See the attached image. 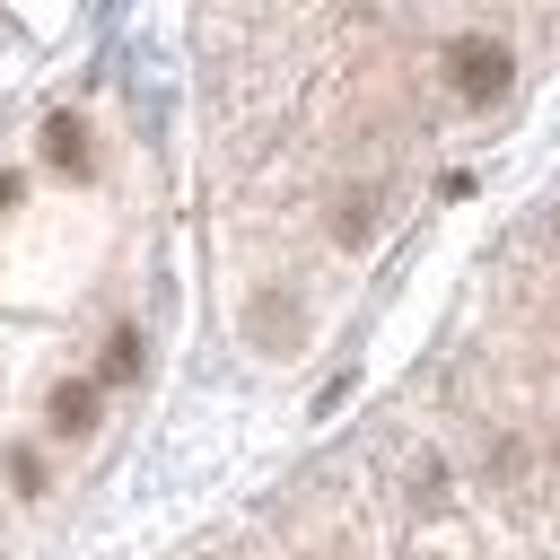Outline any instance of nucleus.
I'll use <instances>...</instances> for the list:
<instances>
[{"mask_svg": "<svg viewBox=\"0 0 560 560\" xmlns=\"http://www.w3.org/2000/svg\"><path fill=\"white\" fill-rule=\"evenodd\" d=\"M446 88H455L464 105H499V96L516 88V52H508L499 35H455V44H446Z\"/></svg>", "mask_w": 560, "mask_h": 560, "instance_id": "f257e3e1", "label": "nucleus"}, {"mask_svg": "<svg viewBox=\"0 0 560 560\" xmlns=\"http://www.w3.org/2000/svg\"><path fill=\"white\" fill-rule=\"evenodd\" d=\"M376 219H385V192H376V184H350V192L332 201V236H341V245H368Z\"/></svg>", "mask_w": 560, "mask_h": 560, "instance_id": "f03ea898", "label": "nucleus"}, {"mask_svg": "<svg viewBox=\"0 0 560 560\" xmlns=\"http://www.w3.org/2000/svg\"><path fill=\"white\" fill-rule=\"evenodd\" d=\"M44 158H52L61 175H88V131H79V114H52V122H44Z\"/></svg>", "mask_w": 560, "mask_h": 560, "instance_id": "7ed1b4c3", "label": "nucleus"}, {"mask_svg": "<svg viewBox=\"0 0 560 560\" xmlns=\"http://www.w3.org/2000/svg\"><path fill=\"white\" fill-rule=\"evenodd\" d=\"M52 429L61 438H88L96 429V385H52Z\"/></svg>", "mask_w": 560, "mask_h": 560, "instance_id": "20e7f679", "label": "nucleus"}, {"mask_svg": "<svg viewBox=\"0 0 560 560\" xmlns=\"http://www.w3.org/2000/svg\"><path fill=\"white\" fill-rule=\"evenodd\" d=\"M96 376H105V385H131V376H140V332H131V324H122V332H105Z\"/></svg>", "mask_w": 560, "mask_h": 560, "instance_id": "39448f33", "label": "nucleus"}, {"mask_svg": "<svg viewBox=\"0 0 560 560\" xmlns=\"http://www.w3.org/2000/svg\"><path fill=\"white\" fill-rule=\"evenodd\" d=\"M245 324H254V341H271V350H280V341H289V332H298V315H289V306H280V298H271V306H254V315H245Z\"/></svg>", "mask_w": 560, "mask_h": 560, "instance_id": "423d86ee", "label": "nucleus"}, {"mask_svg": "<svg viewBox=\"0 0 560 560\" xmlns=\"http://www.w3.org/2000/svg\"><path fill=\"white\" fill-rule=\"evenodd\" d=\"M9 481H18V490H26V499H35V490H44V464H35V446H9Z\"/></svg>", "mask_w": 560, "mask_h": 560, "instance_id": "0eeeda50", "label": "nucleus"}, {"mask_svg": "<svg viewBox=\"0 0 560 560\" xmlns=\"http://www.w3.org/2000/svg\"><path fill=\"white\" fill-rule=\"evenodd\" d=\"M551 455H560V446H551Z\"/></svg>", "mask_w": 560, "mask_h": 560, "instance_id": "6e6552de", "label": "nucleus"}]
</instances>
